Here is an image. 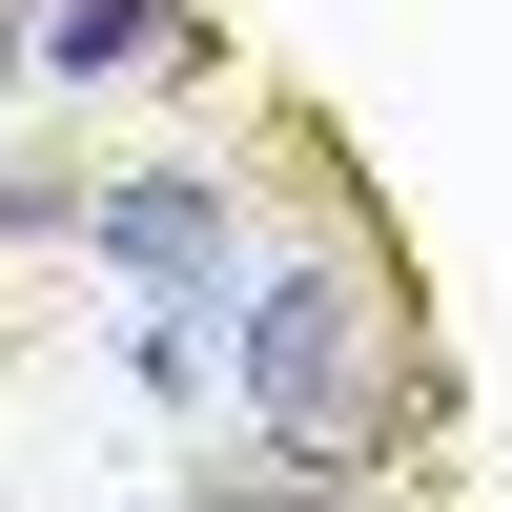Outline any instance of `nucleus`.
Returning <instances> with one entry per match:
<instances>
[{
  "instance_id": "20e7f679",
  "label": "nucleus",
  "mask_w": 512,
  "mask_h": 512,
  "mask_svg": "<svg viewBox=\"0 0 512 512\" xmlns=\"http://www.w3.org/2000/svg\"><path fill=\"white\" fill-rule=\"evenodd\" d=\"M82 205H103L82 164H0V246H82Z\"/></svg>"
},
{
  "instance_id": "7ed1b4c3",
  "label": "nucleus",
  "mask_w": 512,
  "mask_h": 512,
  "mask_svg": "<svg viewBox=\"0 0 512 512\" xmlns=\"http://www.w3.org/2000/svg\"><path fill=\"white\" fill-rule=\"evenodd\" d=\"M41 82H123V62H205V0H21Z\"/></svg>"
},
{
  "instance_id": "f03ea898",
  "label": "nucleus",
  "mask_w": 512,
  "mask_h": 512,
  "mask_svg": "<svg viewBox=\"0 0 512 512\" xmlns=\"http://www.w3.org/2000/svg\"><path fill=\"white\" fill-rule=\"evenodd\" d=\"M82 246H103L144 308H205V349H226V287H246V185L226 164H123V185L82 205Z\"/></svg>"
},
{
  "instance_id": "f257e3e1",
  "label": "nucleus",
  "mask_w": 512,
  "mask_h": 512,
  "mask_svg": "<svg viewBox=\"0 0 512 512\" xmlns=\"http://www.w3.org/2000/svg\"><path fill=\"white\" fill-rule=\"evenodd\" d=\"M226 410L287 451V472H369L390 451V328H369V267L287 246V267L226 287Z\"/></svg>"
},
{
  "instance_id": "39448f33",
  "label": "nucleus",
  "mask_w": 512,
  "mask_h": 512,
  "mask_svg": "<svg viewBox=\"0 0 512 512\" xmlns=\"http://www.w3.org/2000/svg\"><path fill=\"white\" fill-rule=\"evenodd\" d=\"M0 82H21V21H0Z\"/></svg>"
}]
</instances>
